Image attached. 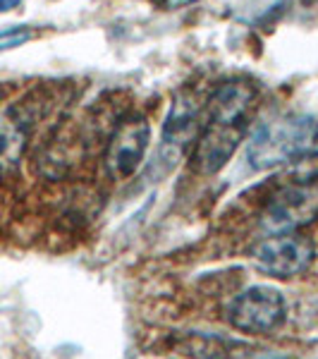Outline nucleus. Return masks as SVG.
<instances>
[{"mask_svg":"<svg viewBox=\"0 0 318 359\" xmlns=\"http://www.w3.org/2000/svg\"><path fill=\"white\" fill-rule=\"evenodd\" d=\"M318 151V123L314 118L282 115L265 120L254 130L247 147V158L256 170L292 163Z\"/></svg>","mask_w":318,"mask_h":359,"instance_id":"nucleus-1","label":"nucleus"},{"mask_svg":"<svg viewBox=\"0 0 318 359\" xmlns=\"http://www.w3.org/2000/svg\"><path fill=\"white\" fill-rule=\"evenodd\" d=\"M287 304L280 290L270 285H254L237 294L228 306V321L235 331L263 335L270 333L285 321Z\"/></svg>","mask_w":318,"mask_h":359,"instance_id":"nucleus-2","label":"nucleus"},{"mask_svg":"<svg viewBox=\"0 0 318 359\" xmlns=\"http://www.w3.org/2000/svg\"><path fill=\"white\" fill-rule=\"evenodd\" d=\"M316 259V245L306 235L290 230L275 233L254 247V262L265 276L294 278L309 271Z\"/></svg>","mask_w":318,"mask_h":359,"instance_id":"nucleus-3","label":"nucleus"},{"mask_svg":"<svg viewBox=\"0 0 318 359\" xmlns=\"http://www.w3.org/2000/svg\"><path fill=\"white\" fill-rule=\"evenodd\" d=\"M318 218V180L287 184L265 206V225L273 233H290Z\"/></svg>","mask_w":318,"mask_h":359,"instance_id":"nucleus-4","label":"nucleus"},{"mask_svg":"<svg viewBox=\"0 0 318 359\" xmlns=\"http://www.w3.org/2000/svg\"><path fill=\"white\" fill-rule=\"evenodd\" d=\"M148 147V123L130 118L115 130L106 151V172L113 180H130L139 170Z\"/></svg>","mask_w":318,"mask_h":359,"instance_id":"nucleus-5","label":"nucleus"},{"mask_svg":"<svg viewBox=\"0 0 318 359\" xmlns=\"http://www.w3.org/2000/svg\"><path fill=\"white\" fill-rule=\"evenodd\" d=\"M242 132L244 127H225V125H213L204 123L199 137H196L194 147V165L204 175H213L233 158L242 142Z\"/></svg>","mask_w":318,"mask_h":359,"instance_id":"nucleus-6","label":"nucleus"},{"mask_svg":"<svg viewBox=\"0 0 318 359\" xmlns=\"http://www.w3.org/2000/svg\"><path fill=\"white\" fill-rule=\"evenodd\" d=\"M256 101V89L247 82L221 84L206 101V123L244 127Z\"/></svg>","mask_w":318,"mask_h":359,"instance_id":"nucleus-7","label":"nucleus"},{"mask_svg":"<svg viewBox=\"0 0 318 359\" xmlns=\"http://www.w3.org/2000/svg\"><path fill=\"white\" fill-rule=\"evenodd\" d=\"M32 115L22 103L10 106L0 113V180L15 175L27 149Z\"/></svg>","mask_w":318,"mask_h":359,"instance_id":"nucleus-8","label":"nucleus"},{"mask_svg":"<svg viewBox=\"0 0 318 359\" xmlns=\"http://www.w3.org/2000/svg\"><path fill=\"white\" fill-rule=\"evenodd\" d=\"M180 355L192 359H251L249 345L242 340L225 338V335L213 333H192L182 338Z\"/></svg>","mask_w":318,"mask_h":359,"instance_id":"nucleus-9","label":"nucleus"},{"mask_svg":"<svg viewBox=\"0 0 318 359\" xmlns=\"http://www.w3.org/2000/svg\"><path fill=\"white\" fill-rule=\"evenodd\" d=\"M199 115L201 108L189 94H182L172 101V108L167 113L165 127H163V142L167 147L182 149L189 142H194V135L199 130Z\"/></svg>","mask_w":318,"mask_h":359,"instance_id":"nucleus-10","label":"nucleus"},{"mask_svg":"<svg viewBox=\"0 0 318 359\" xmlns=\"http://www.w3.org/2000/svg\"><path fill=\"white\" fill-rule=\"evenodd\" d=\"M32 36H34V32L27 27H13V29H8V32H0V50H8V48H15V46L27 43Z\"/></svg>","mask_w":318,"mask_h":359,"instance_id":"nucleus-11","label":"nucleus"},{"mask_svg":"<svg viewBox=\"0 0 318 359\" xmlns=\"http://www.w3.org/2000/svg\"><path fill=\"white\" fill-rule=\"evenodd\" d=\"M160 8L165 10H180V8H187V5H194L199 3V0H158Z\"/></svg>","mask_w":318,"mask_h":359,"instance_id":"nucleus-12","label":"nucleus"},{"mask_svg":"<svg viewBox=\"0 0 318 359\" xmlns=\"http://www.w3.org/2000/svg\"><path fill=\"white\" fill-rule=\"evenodd\" d=\"M251 359H299V357L287 355V352H261V355H254Z\"/></svg>","mask_w":318,"mask_h":359,"instance_id":"nucleus-13","label":"nucleus"},{"mask_svg":"<svg viewBox=\"0 0 318 359\" xmlns=\"http://www.w3.org/2000/svg\"><path fill=\"white\" fill-rule=\"evenodd\" d=\"M22 0H0V13H8V10H15Z\"/></svg>","mask_w":318,"mask_h":359,"instance_id":"nucleus-14","label":"nucleus"},{"mask_svg":"<svg viewBox=\"0 0 318 359\" xmlns=\"http://www.w3.org/2000/svg\"><path fill=\"white\" fill-rule=\"evenodd\" d=\"M0 98H3V86H0Z\"/></svg>","mask_w":318,"mask_h":359,"instance_id":"nucleus-15","label":"nucleus"}]
</instances>
